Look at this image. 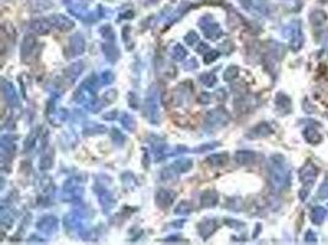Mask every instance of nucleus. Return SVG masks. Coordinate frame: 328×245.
<instances>
[{"mask_svg": "<svg viewBox=\"0 0 328 245\" xmlns=\"http://www.w3.org/2000/svg\"><path fill=\"white\" fill-rule=\"evenodd\" d=\"M288 32L290 33V47L294 51L300 50L303 44V34L301 31L300 21H294L289 24Z\"/></svg>", "mask_w": 328, "mask_h": 245, "instance_id": "3", "label": "nucleus"}, {"mask_svg": "<svg viewBox=\"0 0 328 245\" xmlns=\"http://www.w3.org/2000/svg\"><path fill=\"white\" fill-rule=\"evenodd\" d=\"M318 196L321 198H328V181H325L321 185L320 190H318Z\"/></svg>", "mask_w": 328, "mask_h": 245, "instance_id": "8", "label": "nucleus"}, {"mask_svg": "<svg viewBox=\"0 0 328 245\" xmlns=\"http://www.w3.org/2000/svg\"><path fill=\"white\" fill-rule=\"evenodd\" d=\"M327 21V14L323 10H313L310 14V22L313 26H322Z\"/></svg>", "mask_w": 328, "mask_h": 245, "instance_id": "6", "label": "nucleus"}, {"mask_svg": "<svg viewBox=\"0 0 328 245\" xmlns=\"http://www.w3.org/2000/svg\"><path fill=\"white\" fill-rule=\"evenodd\" d=\"M303 137L311 145H317L322 141V135L318 132L317 129L312 126H308L303 130Z\"/></svg>", "mask_w": 328, "mask_h": 245, "instance_id": "4", "label": "nucleus"}, {"mask_svg": "<svg viewBox=\"0 0 328 245\" xmlns=\"http://www.w3.org/2000/svg\"><path fill=\"white\" fill-rule=\"evenodd\" d=\"M318 175V168L312 163V162H307V163L303 164L302 168L299 172V178L300 181L306 186V188H310L315 183L316 178Z\"/></svg>", "mask_w": 328, "mask_h": 245, "instance_id": "2", "label": "nucleus"}, {"mask_svg": "<svg viewBox=\"0 0 328 245\" xmlns=\"http://www.w3.org/2000/svg\"><path fill=\"white\" fill-rule=\"evenodd\" d=\"M320 1H321V2H327L328 0H320Z\"/></svg>", "mask_w": 328, "mask_h": 245, "instance_id": "9", "label": "nucleus"}, {"mask_svg": "<svg viewBox=\"0 0 328 245\" xmlns=\"http://www.w3.org/2000/svg\"><path fill=\"white\" fill-rule=\"evenodd\" d=\"M305 242L306 243H310V244H313V243H317V235H316V233L313 232V230H307V233H306L305 235Z\"/></svg>", "mask_w": 328, "mask_h": 245, "instance_id": "7", "label": "nucleus"}, {"mask_svg": "<svg viewBox=\"0 0 328 245\" xmlns=\"http://www.w3.org/2000/svg\"><path fill=\"white\" fill-rule=\"evenodd\" d=\"M274 158H275V162H274L272 180H273V184L275 185L276 189L286 188L289 183H290V172H289L288 167H286L285 159L280 157V161H279L278 156H275Z\"/></svg>", "mask_w": 328, "mask_h": 245, "instance_id": "1", "label": "nucleus"}, {"mask_svg": "<svg viewBox=\"0 0 328 245\" xmlns=\"http://www.w3.org/2000/svg\"><path fill=\"white\" fill-rule=\"evenodd\" d=\"M327 217V208L322 207V206H317L311 211V220L315 224H321L323 220Z\"/></svg>", "mask_w": 328, "mask_h": 245, "instance_id": "5", "label": "nucleus"}]
</instances>
